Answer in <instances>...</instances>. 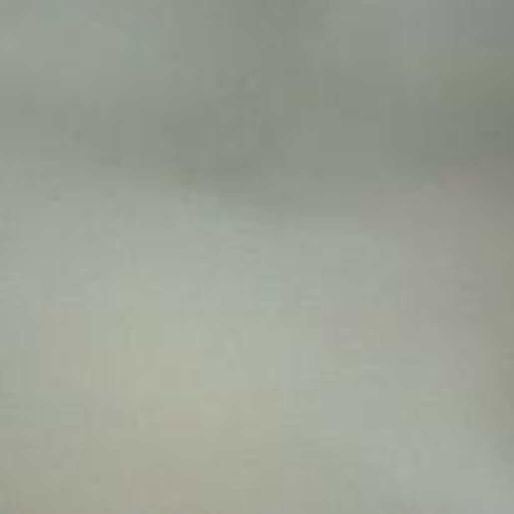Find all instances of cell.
<instances>
[{"label": "cell", "instance_id": "obj_1", "mask_svg": "<svg viewBox=\"0 0 514 514\" xmlns=\"http://www.w3.org/2000/svg\"><path fill=\"white\" fill-rule=\"evenodd\" d=\"M472 304H474V284H472ZM474 339H477V321H474ZM477 437H479V374H477Z\"/></svg>", "mask_w": 514, "mask_h": 514}]
</instances>
